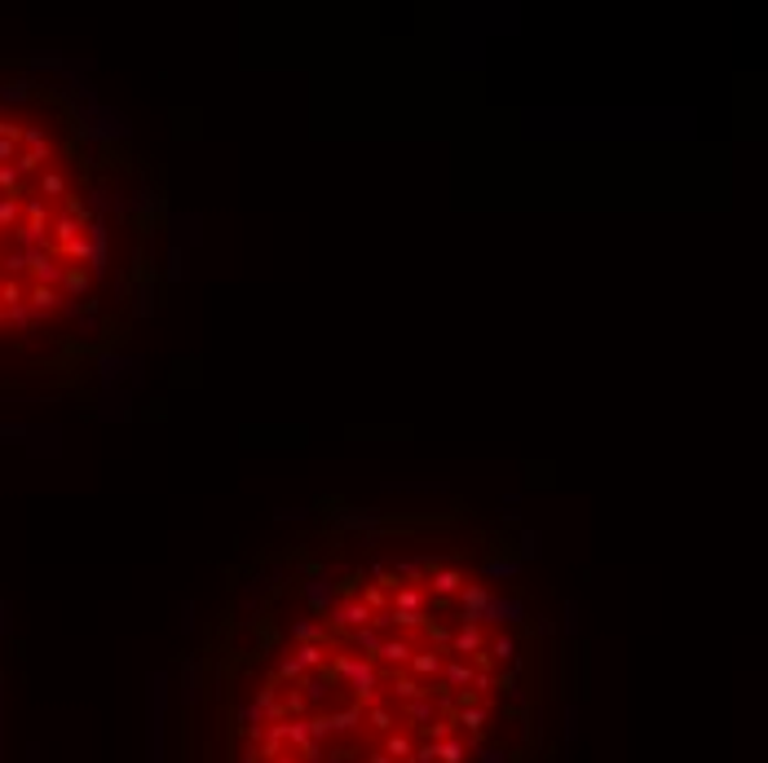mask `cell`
I'll use <instances>...</instances> for the list:
<instances>
[{
  "label": "cell",
  "mask_w": 768,
  "mask_h": 763,
  "mask_svg": "<svg viewBox=\"0 0 768 763\" xmlns=\"http://www.w3.org/2000/svg\"><path fill=\"white\" fill-rule=\"evenodd\" d=\"M535 592L464 517H336L252 570L217 649L221 763H517Z\"/></svg>",
  "instance_id": "obj_1"
},
{
  "label": "cell",
  "mask_w": 768,
  "mask_h": 763,
  "mask_svg": "<svg viewBox=\"0 0 768 763\" xmlns=\"http://www.w3.org/2000/svg\"><path fill=\"white\" fill-rule=\"evenodd\" d=\"M164 199L72 85L0 62V371L76 376L151 309Z\"/></svg>",
  "instance_id": "obj_2"
}]
</instances>
